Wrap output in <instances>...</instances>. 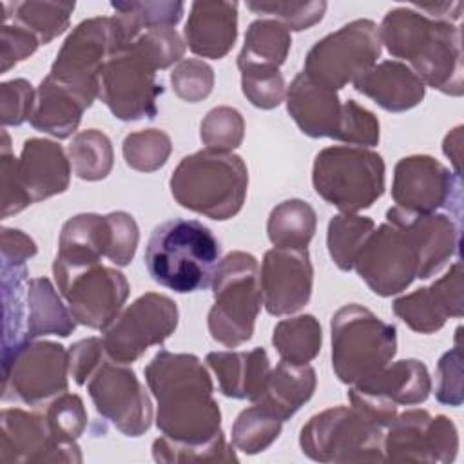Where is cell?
Returning <instances> with one entry per match:
<instances>
[{
    "mask_svg": "<svg viewBox=\"0 0 464 464\" xmlns=\"http://www.w3.org/2000/svg\"><path fill=\"white\" fill-rule=\"evenodd\" d=\"M143 372L158 402L156 426L165 437L205 444L221 433V410L199 357L160 350Z\"/></svg>",
    "mask_w": 464,
    "mask_h": 464,
    "instance_id": "6da1fadb",
    "label": "cell"
},
{
    "mask_svg": "<svg viewBox=\"0 0 464 464\" xmlns=\"http://www.w3.org/2000/svg\"><path fill=\"white\" fill-rule=\"evenodd\" d=\"M379 36L392 56L410 62V69L424 85L450 96H462L464 67L459 25L433 20L413 7H395L384 14Z\"/></svg>",
    "mask_w": 464,
    "mask_h": 464,
    "instance_id": "7a4b0ae2",
    "label": "cell"
},
{
    "mask_svg": "<svg viewBox=\"0 0 464 464\" xmlns=\"http://www.w3.org/2000/svg\"><path fill=\"white\" fill-rule=\"evenodd\" d=\"M219 256V241L208 227L198 219L174 218L152 230L143 261L158 285L190 294L212 285Z\"/></svg>",
    "mask_w": 464,
    "mask_h": 464,
    "instance_id": "3957f363",
    "label": "cell"
},
{
    "mask_svg": "<svg viewBox=\"0 0 464 464\" xmlns=\"http://www.w3.org/2000/svg\"><path fill=\"white\" fill-rule=\"evenodd\" d=\"M169 187L183 208L214 221H227L243 208L248 170L237 154L203 149L178 163Z\"/></svg>",
    "mask_w": 464,
    "mask_h": 464,
    "instance_id": "277c9868",
    "label": "cell"
},
{
    "mask_svg": "<svg viewBox=\"0 0 464 464\" xmlns=\"http://www.w3.org/2000/svg\"><path fill=\"white\" fill-rule=\"evenodd\" d=\"M210 286L214 294L207 321L210 337L227 348L250 341L263 303L257 259L241 250L227 254Z\"/></svg>",
    "mask_w": 464,
    "mask_h": 464,
    "instance_id": "5b68a950",
    "label": "cell"
},
{
    "mask_svg": "<svg viewBox=\"0 0 464 464\" xmlns=\"http://www.w3.org/2000/svg\"><path fill=\"white\" fill-rule=\"evenodd\" d=\"M330 328L332 368L344 384L372 377L397 353V328L357 303L341 306Z\"/></svg>",
    "mask_w": 464,
    "mask_h": 464,
    "instance_id": "8992f818",
    "label": "cell"
},
{
    "mask_svg": "<svg viewBox=\"0 0 464 464\" xmlns=\"http://www.w3.org/2000/svg\"><path fill=\"white\" fill-rule=\"evenodd\" d=\"M381 154L355 145H334L317 152L312 167L315 192L341 212L357 214L384 192Z\"/></svg>",
    "mask_w": 464,
    "mask_h": 464,
    "instance_id": "52a82bcc",
    "label": "cell"
},
{
    "mask_svg": "<svg viewBox=\"0 0 464 464\" xmlns=\"http://www.w3.org/2000/svg\"><path fill=\"white\" fill-rule=\"evenodd\" d=\"M286 111L310 138L362 145L373 130L372 112L355 100L341 102L337 91L299 72L286 89Z\"/></svg>",
    "mask_w": 464,
    "mask_h": 464,
    "instance_id": "ba28073f",
    "label": "cell"
},
{
    "mask_svg": "<svg viewBox=\"0 0 464 464\" xmlns=\"http://www.w3.org/2000/svg\"><path fill=\"white\" fill-rule=\"evenodd\" d=\"M299 446L317 462H382L384 428L353 406H335L308 419Z\"/></svg>",
    "mask_w": 464,
    "mask_h": 464,
    "instance_id": "9c48e42d",
    "label": "cell"
},
{
    "mask_svg": "<svg viewBox=\"0 0 464 464\" xmlns=\"http://www.w3.org/2000/svg\"><path fill=\"white\" fill-rule=\"evenodd\" d=\"M121 49L123 40L114 16L87 18L67 34L49 74L92 105L100 94L103 65Z\"/></svg>",
    "mask_w": 464,
    "mask_h": 464,
    "instance_id": "30bf717a",
    "label": "cell"
},
{
    "mask_svg": "<svg viewBox=\"0 0 464 464\" xmlns=\"http://www.w3.org/2000/svg\"><path fill=\"white\" fill-rule=\"evenodd\" d=\"M381 51L382 44L377 24L359 18L315 42L304 58L303 72L339 91L372 69Z\"/></svg>",
    "mask_w": 464,
    "mask_h": 464,
    "instance_id": "8fae6325",
    "label": "cell"
},
{
    "mask_svg": "<svg viewBox=\"0 0 464 464\" xmlns=\"http://www.w3.org/2000/svg\"><path fill=\"white\" fill-rule=\"evenodd\" d=\"M179 312L176 303L163 294L147 292L134 299L103 330L109 359L130 364L150 346L165 343L176 330Z\"/></svg>",
    "mask_w": 464,
    "mask_h": 464,
    "instance_id": "7c38bea8",
    "label": "cell"
},
{
    "mask_svg": "<svg viewBox=\"0 0 464 464\" xmlns=\"http://www.w3.org/2000/svg\"><path fill=\"white\" fill-rule=\"evenodd\" d=\"M156 67L134 47H125L107 60L100 74L98 98L121 121L152 120L163 85Z\"/></svg>",
    "mask_w": 464,
    "mask_h": 464,
    "instance_id": "4fadbf2b",
    "label": "cell"
},
{
    "mask_svg": "<svg viewBox=\"0 0 464 464\" xmlns=\"http://www.w3.org/2000/svg\"><path fill=\"white\" fill-rule=\"evenodd\" d=\"M69 350L53 341L25 339L4 362V399L38 406L69 388Z\"/></svg>",
    "mask_w": 464,
    "mask_h": 464,
    "instance_id": "5bb4252c",
    "label": "cell"
},
{
    "mask_svg": "<svg viewBox=\"0 0 464 464\" xmlns=\"http://www.w3.org/2000/svg\"><path fill=\"white\" fill-rule=\"evenodd\" d=\"M350 386L352 406L386 430L397 415V406H413L428 399L431 379L422 361L401 359Z\"/></svg>",
    "mask_w": 464,
    "mask_h": 464,
    "instance_id": "9a60e30c",
    "label": "cell"
},
{
    "mask_svg": "<svg viewBox=\"0 0 464 464\" xmlns=\"http://www.w3.org/2000/svg\"><path fill=\"white\" fill-rule=\"evenodd\" d=\"M392 198L410 212H446L460 221L462 181L446 165L428 154L406 156L393 169Z\"/></svg>",
    "mask_w": 464,
    "mask_h": 464,
    "instance_id": "2e32d148",
    "label": "cell"
},
{
    "mask_svg": "<svg viewBox=\"0 0 464 464\" xmlns=\"http://www.w3.org/2000/svg\"><path fill=\"white\" fill-rule=\"evenodd\" d=\"M459 451V431L446 415L428 410L397 413L384 430V460L448 464Z\"/></svg>",
    "mask_w": 464,
    "mask_h": 464,
    "instance_id": "e0dca14e",
    "label": "cell"
},
{
    "mask_svg": "<svg viewBox=\"0 0 464 464\" xmlns=\"http://www.w3.org/2000/svg\"><path fill=\"white\" fill-rule=\"evenodd\" d=\"M353 268L373 294L390 297L419 277V254L402 227L384 221L364 241Z\"/></svg>",
    "mask_w": 464,
    "mask_h": 464,
    "instance_id": "ac0fdd59",
    "label": "cell"
},
{
    "mask_svg": "<svg viewBox=\"0 0 464 464\" xmlns=\"http://www.w3.org/2000/svg\"><path fill=\"white\" fill-rule=\"evenodd\" d=\"M87 392L96 411L127 437L143 435L152 424V402L136 373L121 362H100L87 381Z\"/></svg>",
    "mask_w": 464,
    "mask_h": 464,
    "instance_id": "d6986e66",
    "label": "cell"
},
{
    "mask_svg": "<svg viewBox=\"0 0 464 464\" xmlns=\"http://www.w3.org/2000/svg\"><path fill=\"white\" fill-rule=\"evenodd\" d=\"M54 281L76 323L92 330H105L118 317L130 290L120 270L100 263L54 276Z\"/></svg>",
    "mask_w": 464,
    "mask_h": 464,
    "instance_id": "ffe728a7",
    "label": "cell"
},
{
    "mask_svg": "<svg viewBox=\"0 0 464 464\" xmlns=\"http://www.w3.org/2000/svg\"><path fill=\"white\" fill-rule=\"evenodd\" d=\"M76 442L58 440L45 413L4 408L0 413V462H82Z\"/></svg>",
    "mask_w": 464,
    "mask_h": 464,
    "instance_id": "44dd1931",
    "label": "cell"
},
{
    "mask_svg": "<svg viewBox=\"0 0 464 464\" xmlns=\"http://www.w3.org/2000/svg\"><path fill=\"white\" fill-rule=\"evenodd\" d=\"M263 304L270 315L299 312L312 295L314 266L306 248H270L259 270Z\"/></svg>",
    "mask_w": 464,
    "mask_h": 464,
    "instance_id": "7402d4cb",
    "label": "cell"
},
{
    "mask_svg": "<svg viewBox=\"0 0 464 464\" xmlns=\"http://www.w3.org/2000/svg\"><path fill=\"white\" fill-rule=\"evenodd\" d=\"M393 314L417 334L439 332L450 317H462V265L455 261L450 270L430 286L401 295L392 304Z\"/></svg>",
    "mask_w": 464,
    "mask_h": 464,
    "instance_id": "603a6c76",
    "label": "cell"
},
{
    "mask_svg": "<svg viewBox=\"0 0 464 464\" xmlns=\"http://www.w3.org/2000/svg\"><path fill=\"white\" fill-rule=\"evenodd\" d=\"M386 221L406 230L419 254V279L439 274L459 252L460 221L446 212H410L399 207L386 210Z\"/></svg>",
    "mask_w": 464,
    "mask_h": 464,
    "instance_id": "cb8c5ba5",
    "label": "cell"
},
{
    "mask_svg": "<svg viewBox=\"0 0 464 464\" xmlns=\"http://www.w3.org/2000/svg\"><path fill=\"white\" fill-rule=\"evenodd\" d=\"M71 169L62 145L45 138L25 140L14 163L18 183L33 203L65 192L71 183Z\"/></svg>",
    "mask_w": 464,
    "mask_h": 464,
    "instance_id": "d4e9b609",
    "label": "cell"
},
{
    "mask_svg": "<svg viewBox=\"0 0 464 464\" xmlns=\"http://www.w3.org/2000/svg\"><path fill=\"white\" fill-rule=\"evenodd\" d=\"M111 245L112 227L109 214H76L62 227L53 274L63 276L98 265L102 257H107Z\"/></svg>",
    "mask_w": 464,
    "mask_h": 464,
    "instance_id": "484cf974",
    "label": "cell"
},
{
    "mask_svg": "<svg viewBox=\"0 0 464 464\" xmlns=\"http://www.w3.org/2000/svg\"><path fill=\"white\" fill-rule=\"evenodd\" d=\"M183 33L194 54L212 60L227 56L237 38V2H194Z\"/></svg>",
    "mask_w": 464,
    "mask_h": 464,
    "instance_id": "4316f807",
    "label": "cell"
},
{
    "mask_svg": "<svg viewBox=\"0 0 464 464\" xmlns=\"http://www.w3.org/2000/svg\"><path fill=\"white\" fill-rule=\"evenodd\" d=\"M353 89L388 112H404L417 107L426 94L420 78L399 60H384L375 63L357 80Z\"/></svg>",
    "mask_w": 464,
    "mask_h": 464,
    "instance_id": "83f0119b",
    "label": "cell"
},
{
    "mask_svg": "<svg viewBox=\"0 0 464 464\" xmlns=\"http://www.w3.org/2000/svg\"><path fill=\"white\" fill-rule=\"evenodd\" d=\"M207 364L218 377L219 390L225 397L248 399L252 402L263 395L272 370L265 348H252L248 352H210Z\"/></svg>",
    "mask_w": 464,
    "mask_h": 464,
    "instance_id": "f1b7e54d",
    "label": "cell"
},
{
    "mask_svg": "<svg viewBox=\"0 0 464 464\" xmlns=\"http://www.w3.org/2000/svg\"><path fill=\"white\" fill-rule=\"evenodd\" d=\"M91 105L71 87L47 74L36 91V102L29 118L31 125L58 140L72 136Z\"/></svg>",
    "mask_w": 464,
    "mask_h": 464,
    "instance_id": "f546056e",
    "label": "cell"
},
{
    "mask_svg": "<svg viewBox=\"0 0 464 464\" xmlns=\"http://www.w3.org/2000/svg\"><path fill=\"white\" fill-rule=\"evenodd\" d=\"M315 370L310 364L281 361L270 370L265 392L256 402H261L285 422L310 401L315 392Z\"/></svg>",
    "mask_w": 464,
    "mask_h": 464,
    "instance_id": "4dcf8cb0",
    "label": "cell"
},
{
    "mask_svg": "<svg viewBox=\"0 0 464 464\" xmlns=\"http://www.w3.org/2000/svg\"><path fill=\"white\" fill-rule=\"evenodd\" d=\"M25 337L38 339L44 335L69 337L76 328L69 306H65L47 277H33L25 285Z\"/></svg>",
    "mask_w": 464,
    "mask_h": 464,
    "instance_id": "1f68e13d",
    "label": "cell"
},
{
    "mask_svg": "<svg viewBox=\"0 0 464 464\" xmlns=\"http://www.w3.org/2000/svg\"><path fill=\"white\" fill-rule=\"evenodd\" d=\"M292 45L290 31L274 18L254 20L245 34L243 49L237 56V67L279 69L285 63Z\"/></svg>",
    "mask_w": 464,
    "mask_h": 464,
    "instance_id": "d6a6232c",
    "label": "cell"
},
{
    "mask_svg": "<svg viewBox=\"0 0 464 464\" xmlns=\"http://www.w3.org/2000/svg\"><path fill=\"white\" fill-rule=\"evenodd\" d=\"M317 227V216L303 199H285L276 205L266 221V234L277 248H306Z\"/></svg>",
    "mask_w": 464,
    "mask_h": 464,
    "instance_id": "836d02e7",
    "label": "cell"
},
{
    "mask_svg": "<svg viewBox=\"0 0 464 464\" xmlns=\"http://www.w3.org/2000/svg\"><path fill=\"white\" fill-rule=\"evenodd\" d=\"M123 49L143 31L156 27H174L185 11L183 2L156 0V2H112Z\"/></svg>",
    "mask_w": 464,
    "mask_h": 464,
    "instance_id": "e575fe53",
    "label": "cell"
},
{
    "mask_svg": "<svg viewBox=\"0 0 464 464\" xmlns=\"http://www.w3.org/2000/svg\"><path fill=\"white\" fill-rule=\"evenodd\" d=\"M272 344L281 361L292 364H308L321 352V324L312 314L283 319L274 328Z\"/></svg>",
    "mask_w": 464,
    "mask_h": 464,
    "instance_id": "d590c367",
    "label": "cell"
},
{
    "mask_svg": "<svg viewBox=\"0 0 464 464\" xmlns=\"http://www.w3.org/2000/svg\"><path fill=\"white\" fill-rule=\"evenodd\" d=\"M7 7L11 13L4 11V22L13 16L18 25L38 38L40 45H47L69 27L74 2H14Z\"/></svg>",
    "mask_w": 464,
    "mask_h": 464,
    "instance_id": "8d00e7d4",
    "label": "cell"
},
{
    "mask_svg": "<svg viewBox=\"0 0 464 464\" xmlns=\"http://www.w3.org/2000/svg\"><path fill=\"white\" fill-rule=\"evenodd\" d=\"M67 156L72 172L85 181H98L111 174L114 163L112 143L98 129L80 130L67 145Z\"/></svg>",
    "mask_w": 464,
    "mask_h": 464,
    "instance_id": "74e56055",
    "label": "cell"
},
{
    "mask_svg": "<svg viewBox=\"0 0 464 464\" xmlns=\"http://www.w3.org/2000/svg\"><path fill=\"white\" fill-rule=\"evenodd\" d=\"M373 228V219L352 212H339L328 221L326 245L337 268L344 272L353 268V263Z\"/></svg>",
    "mask_w": 464,
    "mask_h": 464,
    "instance_id": "f35d334b",
    "label": "cell"
},
{
    "mask_svg": "<svg viewBox=\"0 0 464 464\" xmlns=\"http://www.w3.org/2000/svg\"><path fill=\"white\" fill-rule=\"evenodd\" d=\"M283 428V420L261 402L245 408L232 424V446L246 455H256L270 448Z\"/></svg>",
    "mask_w": 464,
    "mask_h": 464,
    "instance_id": "ab89813d",
    "label": "cell"
},
{
    "mask_svg": "<svg viewBox=\"0 0 464 464\" xmlns=\"http://www.w3.org/2000/svg\"><path fill=\"white\" fill-rule=\"evenodd\" d=\"M27 268L25 265L16 266L2 263V297H4V353L2 362H5L18 346L27 339L22 332L24 323V283Z\"/></svg>",
    "mask_w": 464,
    "mask_h": 464,
    "instance_id": "60d3db41",
    "label": "cell"
},
{
    "mask_svg": "<svg viewBox=\"0 0 464 464\" xmlns=\"http://www.w3.org/2000/svg\"><path fill=\"white\" fill-rule=\"evenodd\" d=\"M152 459L163 464L178 462H237L234 446L227 442L223 431L205 444L178 442L169 437H158L152 442Z\"/></svg>",
    "mask_w": 464,
    "mask_h": 464,
    "instance_id": "b9f144b4",
    "label": "cell"
},
{
    "mask_svg": "<svg viewBox=\"0 0 464 464\" xmlns=\"http://www.w3.org/2000/svg\"><path fill=\"white\" fill-rule=\"evenodd\" d=\"M121 152L130 169L138 172H154L167 163L172 152V141L161 129H143L125 136Z\"/></svg>",
    "mask_w": 464,
    "mask_h": 464,
    "instance_id": "7bdbcfd3",
    "label": "cell"
},
{
    "mask_svg": "<svg viewBox=\"0 0 464 464\" xmlns=\"http://www.w3.org/2000/svg\"><path fill=\"white\" fill-rule=\"evenodd\" d=\"M245 136V120L234 107L221 105L207 112L199 127V138L208 150L232 152Z\"/></svg>",
    "mask_w": 464,
    "mask_h": 464,
    "instance_id": "ee69618b",
    "label": "cell"
},
{
    "mask_svg": "<svg viewBox=\"0 0 464 464\" xmlns=\"http://www.w3.org/2000/svg\"><path fill=\"white\" fill-rule=\"evenodd\" d=\"M328 4L323 0L314 2H246V9L263 18L281 22L288 31H306L319 24L324 16Z\"/></svg>",
    "mask_w": 464,
    "mask_h": 464,
    "instance_id": "f6af8a7d",
    "label": "cell"
},
{
    "mask_svg": "<svg viewBox=\"0 0 464 464\" xmlns=\"http://www.w3.org/2000/svg\"><path fill=\"white\" fill-rule=\"evenodd\" d=\"M129 45L150 60L156 69H167L172 63L181 62L187 49V44L174 27L147 29L140 33Z\"/></svg>",
    "mask_w": 464,
    "mask_h": 464,
    "instance_id": "bcb514c9",
    "label": "cell"
},
{
    "mask_svg": "<svg viewBox=\"0 0 464 464\" xmlns=\"http://www.w3.org/2000/svg\"><path fill=\"white\" fill-rule=\"evenodd\" d=\"M53 435L62 442H76L87 428V411L76 393H60L45 410Z\"/></svg>",
    "mask_w": 464,
    "mask_h": 464,
    "instance_id": "7dc6e473",
    "label": "cell"
},
{
    "mask_svg": "<svg viewBox=\"0 0 464 464\" xmlns=\"http://www.w3.org/2000/svg\"><path fill=\"white\" fill-rule=\"evenodd\" d=\"M241 89L245 98L257 109H274L286 98V85L279 69H241Z\"/></svg>",
    "mask_w": 464,
    "mask_h": 464,
    "instance_id": "c3c4849f",
    "label": "cell"
},
{
    "mask_svg": "<svg viewBox=\"0 0 464 464\" xmlns=\"http://www.w3.org/2000/svg\"><path fill=\"white\" fill-rule=\"evenodd\" d=\"M170 83L178 98L188 103H198L214 89V69L203 60L187 58L172 69Z\"/></svg>",
    "mask_w": 464,
    "mask_h": 464,
    "instance_id": "681fc988",
    "label": "cell"
},
{
    "mask_svg": "<svg viewBox=\"0 0 464 464\" xmlns=\"http://www.w3.org/2000/svg\"><path fill=\"white\" fill-rule=\"evenodd\" d=\"M36 92L24 78L2 82L0 85V121L2 127H18L33 114Z\"/></svg>",
    "mask_w": 464,
    "mask_h": 464,
    "instance_id": "f907efd6",
    "label": "cell"
},
{
    "mask_svg": "<svg viewBox=\"0 0 464 464\" xmlns=\"http://www.w3.org/2000/svg\"><path fill=\"white\" fill-rule=\"evenodd\" d=\"M459 332L457 330V343L455 346L446 352L439 362H437V388H435V399L440 404L448 406H460L464 401V390H462V348L459 344Z\"/></svg>",
    "mask_w": 464,
    "mask_h": 464,
    "instance_id": "816d5d0a",
    "label": "cell"
},
{
    "mask_svg": "<svg viewBox=\"0 0 464 464\" xmlns=\"http://www.w3.org/2000/svg\"><path fill=\"white\" fill-rule=\"evenodd\" d=\"M0 188H2V218H9L13 214L22 212L27 208L33 201L25 194V190L20 187L14 163L16 158L11 152V141L5 129L2 130V145H0Z\"/></svg>",
    "mask_w": 464,
    "mask_h": 464,
    "instance_id": "f5cc1de1",
    "label": "cell"
},
{
    "mask_svg": "<svg viewBox=\"0 0 464 464\" xmlns=\"http://www.w3.org/2000/svg\"><path fill=\"white\" fill-rule=\"evenodd\" d=\"M112 227V245L107 254V259L118 266H127L138 248L140 228L136 219L123 210H116L109 214Z\"/></svg>",
    "mask_w": 464,
    "mask_h": 464,
    "instance_id": "db71d44e",
    "label": "cell"
},
{
    "mask_svg": "<svg viewBox=\"0 0 464 464\" xmlns=\"http://www.w3.org/2000/svg\"><path fill=\"white\" fill-rule=\"evenodd\" d=\"M38 38L25 27L18 25L16 22L13 25L4 24L0 36V71L7 72L18 62L29 58L38 49Z\"/></svg>",
    "mask_w": 464,
    "mask_h": 464,
    "instance_id": "11a10c76",
    "label": "cell"
},
{
    "mask_svg": "<svg viewBox=\"0 0 464 464\" xmlns=\"http://www.w3.org/2000/svg\"><path fill=\"white\" fill-rule=\"evenodd\" d=\"M107 357L103 339L87 337L74 343L69 348V373L78 386L87 384L89 377L100 366V362Z\"/></svg>",
    "mask_w": 464,
    "mask_h": 464,
    "instance_id": "9f6ffc18",
    "label": "cell"
},
{
    "mask_svg": "<svg viewBox=\"0 0 464 464\" xmlns=\"http://www.w3.org/2000/svg\"><path fill=\"white\" fill-rule=\"evenodd\" d=\"M0 250H2V263L22 266L29 257H33L38 248L36 243L18 228H2L0 234Z\"/></svg>",
    "mask_w": 464,
    "mask_h": 464,
    "instance_id": "6f0895ef",
    "label": "cell"
},
{
    "mask_svg": "<svg viewBox=\"0 0 464 464\" xmlns=\"http://www.w3.org/2000/svg\"><path fill=\"white\" fill-rule=\"evenodd\" d=\"M462 2H439V4H415L413 9L426 13V16L433 20H442V22H455L460 18L462 13Z\"/></svg>",
    "mask_w": 464,
    "mask_h": 464,
    "instance_id": "680465c9",
    "label": "cell"
},
{
    "mask_svg": "<svg viewBox=\"0 0 464 464\" xmlns=\"http://www.w3.org/2000/svg\"><path fill=\"white\" fill-rule=\"evenodd\" d=\"M442 150L453 163V172L460 176V160H462V127L460 125L446 134Z\"/></svg>",
    "mask_w": 464,
    "mask_h": 464,
    "instance_id": "91938a15",
    "label": "cell"
}]
</instances>
